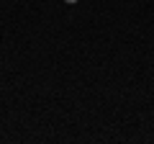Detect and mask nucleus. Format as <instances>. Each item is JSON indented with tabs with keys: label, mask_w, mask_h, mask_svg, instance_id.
I'll return each mask as SVG.
<instances>
[{
	"label": "nucleus",
	"mask_w": 154,
	"mask_h": 144,
	"mask_svg": "<svg viewBox=\"0 0 154 144\" xmlns=\"http://www.w3.org/2000/svg\"><path fill=\"white\" fill-rule=\"evenodd\" d=\"M64 3H69V5H72V3H77V0H64Z\"/></svg>",
	"instance_id": "nucleus-1"
}]
</instances>
